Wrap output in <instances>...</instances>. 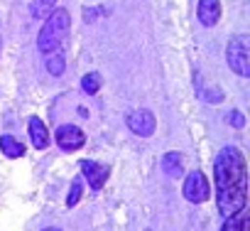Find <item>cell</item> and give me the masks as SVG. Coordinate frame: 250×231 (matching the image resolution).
I'll use <instances>...</instances> for the list:
<instances>
[{"instance_id":"obj_1","label":"cell","mask_w":250,"mask_h":231,"mask_svg":"<svg viewBox=\"0 0 250 231\" xmlns=\"http://www.w3.org/2000/svg\"><path fill=\"white\" fill-rule=\"evenodd\" d=\"M216 204L221 216H235L248 204V165L235 145H226L213 162Z\"/></svg>"},{"instance_id":"obj_2","label":"cell","mask_w":250,"mask_h":231,"mask_svg":"<svg viewBox=\"0 0 250 231\" xmlns=\"http://www.w3.org/2000/svg\"><path fill=\"white\" fill-rule=\"evenodd\" d=\"M69 27H71V15L69 10L64 8H54L47 18H44V25L37 35V49L42 54H52V52H59V47L64 45L66 35H69Z\"/></svg>"},{"instance_id":"obj_3","label":"cell","mask_w":250,"mask_h":231,"mask_svg":"<svg viewBox=\"0 0 250 231\" xmlns=\"http://www.w3.org/2000/svg\"><path fill=\"white\" fill-rule=\"evenodd\" d=\"M226 62H228L230 71H235L238 76H250V49H248L245 35L230 37V42L226 47Z\"/></svg>"},{"instance_id":"obj_4","label":"cell","mask_w":250,"mask_h":231,"mask_svg":"<svg viewBox=\"0 0 250 231\" xmlns=\"http://www.w3.org/2000/svg\"><path fill=\"white\" fill-rule=\"evenodd\" d=\"M182 194L187 202L191 204H204L208 197H211V185H208V177L201 172V170H194L187 175L184 185H182Z\"/></svg>"},{"instance_id":"obj_5","label":"cell","mask_w":250,"mask_h":231,"mask_svg":"<svg viewBox=\"0 0 250 231\" xmlns=\"http://www.w3.org/2000/svg\"><path fill=\"white\" fill-rule=\"evenodd\" d=\"M125 126H128L135 136L140 138H150L157 128V118L155 113L147 111V108H138V111H130L128 116H125Z\"/></svg>"},{"instance_id":"obj_6","label":"cell","mask_w":250,"mask_h":231,"mask_svg":"<svg viewBox=\"0 0 250 231\" xmlns=\"http://www.w3.org/2000/svg\"><path fill=\"white\" fill-rule=\"evenodd\" d=\"M54 140H57V145H59L64 153H74V150L83 148V143H86V133H83L79 126L66 123V126H59V128H57Z\"/></svg>"},{"instance_id":"obj_7","label":"cell","mask_w":250,"mask_h":231,"mask_svg":"<svg viewBox=\"0 0 250 231\" xmlns=\"http://www.w3.org/2000/svg\"><path fill=\"white\" fill-rule=\"evenodd\" d=\"M81 172L83 177L88 180L91 189H101L110 175V167L108 165H101V162H93V160H81Z\"/></svg>"},{"instance_id":"obj_8","label":"cell","mask_w":250,"mask_h":231,"mask_svg":"<svg viewBox=\"0 0 250 231\" xmlns=\"http://www.w3.org/2000/svg\"><path fill=\"white\" fill-rule=\"evenodd\" d=\"M196 18L204 27H213L221 20V0H199Z\"/></svg>"},{"instance_id":"obj_9","label":"cell","mask_w":250,"mask_h":231,"mask_svg":"<svg viewBox=\"0 0 250 231\" xmlns=\"http://www.w3.org/2000/svg\"><path fill=\"white\" fill-rule=\"evenodd\" d=\"M27 131H30V140H32V145H35L37 150H44V148L49 145V133H47V128H44L42 118L32 116L30 123H27Z\"/></svg>"},{"instance_id":"obj_10","label":"cell","mask_w":250,"mask_h":231,"mask_svg":"<svg viewBox=\"0 0 250 231\" xmlns=\"http://www.w3.org/2000/svg\"><path fill=\"white\" fill-rule=\"evenodd\" d=\"M162 170L169 177H182L184 175V155L182 153H165L162 155Z\"/></svg>"},{"instance_id":"obj_11","label":"cell","mask_w":250,"mask_h":231,"mask_svg":"<svg viewBox=\"0 0 250 231\" xmlns=\"http://www.w3.org/2000/svg\"><path fill=\"white\" fill-rule=\"evenodd\" d=\"M0 150L5 158H22L25 155V145L20 140H15L13 136H3L0 138Z\"/></svg>"},{"instance_id":"obj_12","label":"cell","mask_w":250,"mask_h":231,"mask_svg":"<svg viewBox=\"0 0 250 231\" xmlns=\"http://www.w3.org/2000/svg\"><path fill=\"white\" fill-rule=\"evenodd\" d=\"M57 5V0H32L30 3V13L35 20H44Z\"/></svg>"},{"instance_id":"obj_13","label":"cell","mask_w":250,"mask_h":231,"mask_svg":"<svg viewBox=\"0 0 250 231\" xmlns=\"http://www.w3.org/2000/svg\"><path fill=\"white\" fill-rule=\"evenodd\" d=\"M248 216L240 211V214H235V216H228L226 221H223V226H221V231H250L248 229Z\"/></svg>"},{"instance_id":"obj_14","label":"cell","mask_w":250,"mask_h":231,"mask_svg":"<svg viewBox=\"0 0 250 231\" xmlns=\"http://www.w3.org/2000/svg\"><path fill=\"white\" fill-rule=\"evenodd\" d=\"M101 74L98 71H88L83 79H81V89L88 93V96H93V93H98V89H101Z\"/></svg>"},{"instance_id":"obj_15","label":"cell","mask_w":250,"mask_h":231,"mask_svg":"<svg viewBox=\"0 0 250 231\" xmlns=\"http://www.w3.org/2000/svg\"><path fill=\"white\" fill-rule=\"evenodd\" d=\"M64 69H66L64 57H62L59 52H52V54H49V59H47V71H49L52 76H62V74H64Z\"/></svg>"},{"instance_id":"obj_16","label":"cell","mask_w":250,"mask_h":231,"mask_svg":"<svg viewBox=\"0 0 250 231\" xmlns=\"http://www.w3.org/2000/svg\"><path fill=\"white\" fill-rule=\"evenodd\" d=\"M81 199V180H74L71 189H69V197H66V207H76Z\"/></svg>"},{"instance_id":"obj_17","label":"cell","mask_w":250,"mask_h":231,"mask_svg":"<svg viewBox=\"0 0 250 231\" xmlns=\"http://www.w3.org/2000/svg\"><path fill=\"white\" fill-rule=\"evenodd\" d=\"M226 118H228V123H233L235 128H243V126H245V116H243L240 111H230Z\"/></svg>"},{"instance_id":"obj_18","label":"cell","mask_w":250,"mask_h":231,"mask_svg":"<svg viewBox=\"0 0 250 231\" xmlns=\"http://www.w3.org/2000/svg\"><path fill=\"white\" fill-rule=\"evenodd\" d=\"M206 101H208V103H221V101H223V91L216 89V86L208 89V91H206Z\"/></svg>"},{"instance_id":"obj_19","label":"cell","mask_w":250,"mask_h":231,"mask_svg":"<svg viewBox=\"0 0 250 231\" xmlns=\"http://www.w3.org/2000/svg\"><path fill=\"white\" fill-rule=\"evenodd\" d=\"M42 231H59V229H42Z\"/></svg>"},{"instance_id":"obj_20","label":"cell","mask_w":250,"mask_h":231,"mask_svg":"<svg viewBox=\"0 0 250 231\" xmlns=\"http://www.w3.org/2000/svg\"><path fill=\"white\" fill-rule=\"evenodd\" d=\"M59 231H62V229H59Z\"/></svg>"}]
</instances>
